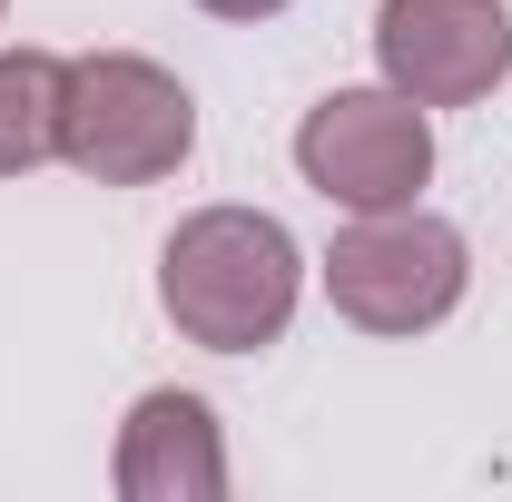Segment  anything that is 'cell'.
<instances>
[{"label":"cell","instance_id":"obj_3","mask_svg":"<svg viewBox=\"0 0 512 502\" xmlns=\"http://www.w3.org/2000/svg\"><path fill=\"white\" fill-rule=\"evenodd\" d=\"M197 158V89L148 50H79L60 79V168L89 188H158Z\"/></svg>","mask_w":512,"mask_h":502},{"label":"cell","instance_id":"obj_5","mask_svg":"<svg viewBox=\"0 0 512 502\" xmlns=\"http://www.w3.org/2000/svg\"><path fill=\"white\" fill-rule=\"evenodd\" d=\"M375 79L414 109H473L512 79V0H375Z\"/></svg>","mask_w":512,"mask_h":502},{"label":"cell","instance_id":"obj_9","mask_svg":"<svg viewBox=\"0 0 512 502\" xmlns=\"http://www.w3.org/2000/svg\"><path fill=\"white\" fill-rule=\"evenodd\" d=\"M0 20H10V0H0Z\"/></svg>","mask_w":512,"mask_h":502},{"label":"cell","instance_id":"obj_4","mask_svg":"<svg viewBox=\"0 0 512 502\" xmlns=\"http://www.w3.org/2000/svg\"><path fill=\"white\" fill-rule=\"evenodd\" d=\"M296 178L335 207V217H375V207H414L434 188V109H414L404 89H325L296 119Z\"/></svg>","mask_w":512,"mask_h":502},{"label":"cell","instance_id":"obj_7","mask_svg":"<svg viewBox=\"0 0 512 502\" xmlns=\"http://www.w3.org/2000/svg\"><path fill=\"white\" fill-rule=\"evenodd\" d=\"M60 50H0V178H30L60 158Z\"/></svg>","mask_w":512,"mask_h":502},{"label":"cell","instance_id":"obj_8","mask_svg":"<svg viewBox=\"0 0 512 502\" xmlns=\"http://www.w3.org/2000/svg\"><path fill=\"white\" fill-rule=\"evenodd\" d=\"M207 20H276V10H296V0H197Z\"/></svg>","mask_w":512,"mask_h":502},{"label":"cell","instance_id":"obj_1","mask_svg":"<svg viewBox=\"0 0 512 502\" xmlns=\"http://www.w3.org/2000/svg\"><path fill=\"white\" fill-rule=\"evenodd\" d=\"M306 276L316 256L296 247L286 217L217 197V207H188L158 247V315L197 355H266L306 306Z\"/></svg>","mask_w":512,"mask_h":502},{"label":"cell","instance_id":"obj_6","mask_svg":"<svg viewBox=\"0 0 512 502\" xmlns=\"http://www.w3.org/2000/svg\"><path fill=\"white\" fill-rule=\"evenodd\" d=\"M109 483H119V502H227L237 463H227L217 404L188 394V384H148V394L119 414Z\"/></svg>","mask_w":512,"mask_h":502},{"label":"cell","instance_id":"obj_2","mask_svg":"<svg viewBox=\"0 0 512 502\" xmlns=\"http://www.w3.org/2000/svg\"><path fill=\"white\" fill-rule=\"evenodd\" d=\"M316 286L325 306L345 315L355 335H434L463 315L473 296V237L434 217L424 197L414 207H375V217H345L335 227V247L316 256Z\"/></svg>","mask_w":512,"mask_h":502}]
</instances>
